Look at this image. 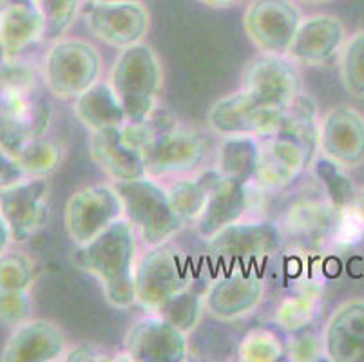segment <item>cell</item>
I'll return each mask as SVG.
<instances>
[{
	"instance_id": "cell-1",
	"label": "cell",
	"mask_w": 364,
	"mask_h": 362,
	"mask_svg": "<svg viewBox=\"0 0 364 362\" xmlns=\"http://www.w3.org/2000/svg\"><path fill=\"white\" fill-rule=\"evenodd\" d=\"M44 87L42 76L26 60L0 64V145L13 156L51 125L53 109Z\"/></svg>"
},
{
	"instance_id": "cell-2",
	"label": "cell",
	"mask_w": 364,
	"mask_h": 362,
	"mask_svg": "<svg viewBox=\"0 0 364 362\" xmlns=\"http://www.w3.org/2000/svg\"><path fill=\"white\" fill-rule=\"evenodd\" d=\"M73 261L100 283L111 307L127 310L136 304V230L122 218L102 234L80 245Z\"/></svg>"
},
{
	"instance_id": "cell-3",
	"label": "cell",
	"mask_w": 364,
	"mask_h": 362,
	"mask_svg": "<svg viewBox=\"0 0 364 362\" xmlns=\"http://www.w3.org/2000/svg\"><path fill=\"white\" fill-rule=\"evenodd\" d=\"M109 84L124 105L129 124H138L158 111L164 68L156 51L145 42L122 49L109 75Z\"/></svg>"
},
{
	"instance_id": "cell-4",
	"label": "cell",
	"mask_w": 364,
	"mask_h": 362,
	"mask_svg": "<svg viewBox=\"0 0 364 362\" xmlns=\"http://www.w3.org/2000/svg\"><path fill=\"white\" fill-rule=\"evenodd\" d=\"M114 187L124 201V218L147 247L167 243L185 225L172 208L167 188L151 176L118 181Z\"/></svg>"
},
{
	"instance_id": "cell-5",
	"label": "cell",
	"mask_w": 364,
	"mask_h": 362,
	"mask_svg": "<svg viewBox=\"0 0 364 362\" xmlns=\"http://www.w3.org/2000/svg\"><path fill=\"white\" fill-rule=\"evenodd\" d=\"M102 55L91 42L60 38L53 42L42 64V82L55 98L75 100L100 80Z\"/></svg>"
},
{
	"instance_id": "cell-6",
	"label": "cell",
	"mask_w": 364,
	"mask_h": 362,
	"mask_svg": "<svg viewBox=\"0 0 364 362\" xmlns=\"http://www.w3.org/2000/svg\"><path fill=\"white\" fill-rule=\"evenodd\" d=\"M193 287V274L185 255L171 241L149 247L136 265V303L156 314L168 299Z\"/></svg>"
},
{
	"instance_id": "cell-7",
	"label": "cell",
	"mask_w": 364,
	"mask_h": 362,
	"mask_svg": "<svg viewBox=\"0 0 364 362\" xmlns=\"http://www.w3.org/2000/svg\"><path fill=\"white\" fill-rule=\"evenodd\" d=\"M283 245V230L270 221H236L207 239L210 257L225 267H247L272 257Z\"/></svg>"
},
{
	"instance_id": "cell-8",
	"label": "cell",
	"mask_w": 364,
	"mask_h": 362,
	"mask_svg": "<svg viewBox=\"0 0 364 362\" xmlns=\"http://www.w3.org/2000/svg\"><path fill=\"white\" fill-rule=\"evenodd\" d=\"M124 218V201L114 185H89L73 192L65 203V230L76 247Z\"/></svg>"
},
{
	"instance_id": "cell-9",
	"label": "cell",
	"mask_w": 364,
	"mask_h": 362,
	"mask_svg": "<svg viewBox=\"0 0 364 362\" xmlns=\"http://www.w3.org/2000/svg\"><path fill=\"white\" fill-rule=\"evenodd\" d=\"M84 20L95 38L118 51L144 42L151 28V15L141 0L89 2Z\"/></svg>"
},
{
	"instance_id": "cell-10",
	"label": "cell",
	"mask_w": 364,
	"mask_h": 362,
	"mask_svg": "<svg viewBox=\"0 0 364 362\" xmlns=\"http://www.w3.org/2000/svg\"><path fill=\"white\" fill-rule=\"evenodd\" d=\"M141 154L151 178L181 176L193 172L203 161L207 142L200 132L171 124L149 139Z\"/></svg>"
},
{
	"instance_id": "cell-11",
	"label": "cell",
	"mask_w": 364,
	"mask_h": 362,
	"mask_svg": "<svg viewBox=\"0 0 364 362\" xmlns=\"http://www.w3.org/2000/svg\"><path fill=\"white\" fill-rule=\"evenodd\" d=\"M303 13L294 0H250L243 13V29L257 49L287 55Z\"/></svg>"
},
{
	"instance_id": "cell-12",
	"label": "cell",
	"mask_w": 364,
	"mask_h": 362,
	"mask_svg": "<svg viewBox=\"0 0 364 362\" xmlns=\"http://www.w3.org/2000/svg\"><path fill=\"white\" fill-rule=\"evenodd\" d=\"M49 194L48 179L31 176L0 188V211L11 228L15 243H26L48 225L51 214Z\"/></svg>"
},
{
	"instance_id": "cell-13",
	"label": "cell",
	"mask_w": 364,
	"mask_h": 362,
	"mask_svg": "<svg viewBox=\"0 0 364 362\" xmlns=\"http://www.w3.org/2000/svg\"><path fill=\"white\" fill-rule=\"evenodd\" d=\"M264 283L247 267L228 268L205 292V310L218 321L230 323L252 314L263 301Z\"/></svg>"
},
{
	"instance_id": "cell-14",
	"label": "cell",
	"mask_w": 364,
	"mask_h": 362,
	"mask_svg": "<svg viewBox=\"0 0 364 362\" xmlns=\"http://www.w3.org/2000/svg\"><path fill=\"white\" fill-rule=\"evenodd\" d=\"M321 154L346 171L364 165V115L348 104H339L321 118Z\"/></svg>"
},
{
	"instance_id": "cell-15",
	"label": "cell",
	"mask_w": 364,
	"mask_h": 362,
	"mask_svg": "<svg viewBox=\"0 0 364 362\" xmlns=\"http://www.w3.org/2000/svg\"><path fill=\"white\" fill-rule=\"evenodd\" d=\"M314 159L316 154L289 136L272 134L261 138L252 183L261 191L287 188L312 165Z\"/></svg>"
},
{
	"instance_id": "cell-16",
	"label": "cell",
	"mask_w": 364,
	"mask_h": 362,
	"mask_svg": "<svg viewBox=\"0 0 364 362\" xmlns=\"http://www.w3.org/2000/svg\"><path fill=\"white\" fill-rule=\"evenodd\" d=\"M125 353L131 361L181 362L188 353L187 334L158 314H151L127 330Z\"/></svg>"
},
{
	"instance_id": "cell-17",
	"label": "cell",
	"mask_w": 364,
	"mask_h": 362,
	"mask_svg": "<svg viewBox=\"0 0 364 362\" xmlns=\"http://www.w3.org/2000/svg\"><path fill=\"white\" fill-rule=\"evenodd\" d=\"M243 89L264 104L290 107L301 95V75L287 55L263 53L245 68Z\"/></svg>"
},
{
	"instance_id": "cell-18",
	"label": "cell",
	"mask_w": 364,
	"mask_h": 362,
	"mask_svg": "<svg viewBox=\"0 0 364 362\" xmlns=\"http://www.w3.org/2000/svg\"><path fill=\"white\" fill-rule=\"evenodd\" d=\"M344 24L333 15L303 16L287 56L296 65L321 68L336 58L346 42Z\"/></svg>"
},
{
	"instance_id": "cell-19",
	"label": "cell",
	"mask_w": 364,
	"mask_h": 362,
	"mask_svg": "<svg viewBox=\"0 0 364 362\" xmlns=\"http://www.w3.org/2000/svg\"><path fill=\"white\" fill-rule=\"evenodd\" d=\"M208 183L207 207L196 221V232L203 239H210L225 227L243 219L250 208L254 187V183H240L225 178L216 167L208 169Z\"/></svg>"
},
{
	"instance_id": "cell-20",
	"label": "cell",
	"mask_w": 364,
	"mask_h": 362,
	"mask_svg": "<svg viewBox=\"0 0 364 362\" xmlns=\"http://www.w3.org/2000/svg\"><path fill=\"white\" fill-rule=\"evenodd\" d=\"M68 350V339L56 324L42 319H28L13 328L2 348L4 362H51L60 361Z\"/></svg>"
},
{
	"instance_id": "cell-21",
	"label": "cell",
	"mask_w": 364,
	"mask_h": 362,
	"mask_svg": "<svg viewBox=\"0 0 364 362\" xmlns=\"http://www.w3.org/2000/svg\"><path fill=\"white\" fill-rule=\"evenodd\" d=\"M89 156L114 183L147 176L144 154L125 139L122 127L91 132Z\"/></svg>"
},
{
	"instance_id": "cell-22",
	"label": "cell",
	"mask_w": 364,
	"mask_h": 362,
	"mask_svg": "<svg viewBox=\"0 0 364 362\" xmlns=\"http://www.w3.org/2000/svg\"><path fill=\"white\" fill-rule=\"evenodd\" d=\"M324 355L333 362H364V301L341 304L323 334Z\"/></svg>"
},
{
	"instance_id": "cell-23",
	"label": "cell",
	"mask_w": 364,
	"mask_h": 362,
	"mask_svg": "<svg viewBox=\"0 0 364 362\" xmlns=\"http://www.w3.org/2000/svg\"><path fill=\"white\" fill-rule=\"evenodd\" d=\"M41 40H44V18L33 0L0 6V49L6 60L21 58Z\"/></svg>"
},
{
	"instance_id": "cell-24",
	"label": "cell",
	"mask_w": 364,
	"mask_h": 362,
	"mask_svg": "<svg viewBox=\"0 0 364 362\" xmlns=\"http://www.w3.org/2000/svg\"><path fill=\"white\" fill-rule=\"evenodd\" d=\"M339 208L326 199H301L284 214V228L290 235L312 243H330Z\"/></svg>"
},
{
	"instance_id": "cell-25",
	"label": "cell",
	"mask_w": 364,
	"mask_h": 362,
	"mask_svg": "<svg viewBox=\"0 0 364 362\" xmlns=\"http://www.w3.org/2000/svg\"><path fill=\"white\" fill-rule=\"evenodd\" d=\"M75 116L89 131H102L109 127H122L127 124L124 105L109 82L91 85L78 98H75Z\"/></svg>"
},
{
	"instance_id": "cell-26",
	"label": "cell",
	"mask_w": 364,
	"mask_h": 362,
	"mask_svg": "<svg viewBox=\"0 0 364 362\" xmlns=\"http://www.w3.org/2000/svg\"><path fill=\"white\" fill-rule=\"evenodd\" d=\"M261 138L252 134L223 136L218 151V172L225 178L252 183L259 159Z\"/></svg>"
},
{
	"instance_id": "cell-27",
	"label": "cell",
	"mask_w": 364,
	"mask_h": 362,
	"mask_svg": "<svg viewBox=\"0 0 364 362\" xmlns=\"http://www.w3.org/2000/svg\"><path fill=\"white\" fill-rule=\"evenodd\" d=\"M319 129L321 115L316 100L301 92L290 104V107L287 109V115H284L283 124H281L277 134L296 139V142H299L301 145L309 149L312 154L317 156V152H319Z\"/></svg>"
},
{
	"instance_id": "cell-28",
	"label": "cell",
	"mask_w": 364,
	"mask_h": 362,
	"mask_svg": "<svg viewBox=\"0 0 364 362\" xmlns=\"http://www.w3.org/2000/svg\"><path fill=\"white\" fill-rule=\"evenodd\" d=\"M252 96L245 89L225 96L210 107L207 124L210 131L223 136L250 134V115H252Z\"/></svg>"
},
{
	"instance_id": "cell-29",
	"label": "cell",
	"mask_w": 364,
	"mask_h": 362,
	"mask_svg": "<svg viewBox=\"0 0 364 362\" xmlns=\"http://www.w3.org/2000/svg\"><path fill=\"white\" fill-rule=\"evenodd\" d=\"M168 199L178 214V218L183 223H196L207 207L208 192H210V183H208V171L201 174L193 176V178H181L167 188Z\"/></svg>"
},
{
	"instance_id": "cell-30",
	"label": "cell",
	"mask_w": 364,
	"mask_h": 362,
	"mask_svg": "<svg viewBox=\"0 0 364 362\" xmlns=\"http://www.w3.org/2000/svg\"><path fill=\"white\" fill-rule=\"evenodd\" d=\"M310 167H312L314 176L323 188L324 199L330 201L333 207L344 208L355 201L357 188L353 187L352 179L346 174V169H343L323 154L316 156Z\"/></svg>"
},
{
	"instance_id": "cell-31",
	"label": "cell",
	"mask_w": 364,
	"mask_h": 362,
	"mask_svg": "<svg viewBox=\"0 0 364 362\" xmlns=\"http://www.w3.org/2000/svg\"><path fill=\"white\" fill-rule=\"evenodd\" d=\"M341 84L357 100H364V29L346 38L339 53Z\"/></svg>"
},
{
	"instance_id": "cell-32",
	"label": "cell",
	"mask_w": 364,
	"mask_h": 362,
	"mask_svg": "<svg viewBox=\"0 0 364 362\" xmlns=\"http://www.w3.org/2000/svg\"><path fill=\"white\" fill-rule=\"evenodd\" d=\"M319 308V294L314 288L289 295L277 304L274 312V323L287 331H297L309 326Z\"/></svg>"
},
{
	"instance_id": "cell-33",
	"label": "cell",
	"mask_w": 364,
	"mask_h": 362,
	"mask_svg": "<svg viewBox=\"0 0 364 362\" xmlns=\"http://www.w3.org/2000/svg\"><path fill=\"white\" fill-rule=\"evenodd\" d=\"M16 161L26 176L31 178H48L62 164V149L48 138H36L28 142L15 154Z\"/></svg>"
},
{
	"instance_id": "cell-34",
	"label": "cell",
	"mask_w": 364,
	"mask_h": 362,
	"mask_svg": "<svg viewBox=\"0 0 364 362\" xmlns=\"http://www.w3.org/2000/svg\"><path fill=\"white\" fill-rule=\"evenodd\" d=\"M203 312L205 297L193 287H188L168 299L156 314L180 330H183L185 334H188V331L196 330V326H200Z\"/></svg>"
},
{
	"instance_id": "cell-35",
	"label": "cell",
	"mask_w": 364,
	"mask_h": 362,
	"mask_svg": "<svg viewBox=\"0 0 364 362\" xmlns=\"http://www.w3.org/2000/svg\"><path fill=\"white\" fill-rule=\"evenodd\" d=\"M44 18V40L64 38L82 9V0H33Z\"/></svg>"
},
{
	"instance_id": "cell-36",
	"label": "cell",
	"mask_w": 364,
	"mask_h": 362,
	"mask_svg": "<svg viewBox=\"0 0 364 362\" xmlns=\"http://www.w3.org/2000/svg\"><path fill=\"white\" fill-rule=\"evenodd\" d=\"M284 355V344L277 334L267 328L250 330L237 348V358L243 362H276Z\"/></svg>"
},
{
	"instance_id": "cell-37",
	"label": "cell",
	"mask_w": 364,
	"mask_h": 362,
	"mask_svg": "<svg viewBox=\"0 0 364 362\" xmlns=\"http://www.w3.org/2000/svg\"><path fill=\"white\" fill-rule=\"evenodd\" d=\"M35 283V263L22 252L9 248L0 254V290H31Z\"/></svg>"
},
{
	"instance_id": "cell-38",
	"label": "cell",
	"mask_w": 364,
	"mask_h": 362,
	"mask_svg": "<svg viewBox=\"0 0 364 362\" xmlns=\"http://www.w3.org/2000/svg\"><path fill=\"white\" fill-rule=\"evenodd\" d=\"M364 239V215L353 201L348 207L339 208L336 227L330 243L337 248H350Z\"/></svg>"
},
{
	"instance_id": "cell-39",
	"label": "cell",
	"mask_w": 364,
	"mask_h": 362,
	"mask_svg": "<svg viewBox=\"0 0 364 362\" xmlns=\"http://www.w3.org/2000/svg\"><path fill=\"white\" fill-rule=\"evenodd\" d=\"M284 355L289 361L294 362H314L326 358L323 335L309 331L306 328L292 331L289 343L284 346Z\"/></svg>"
},
{
	"instance_id": "cell-40",
	"label": "cell",
	"mask_w": 364,
	"mask_h": 362,
	"mask_svg": "<svg viewBox=\"0 0 364 362\" xmlns=\"http://www.w3.org/2000/svg\"><path fill=\"white\" fill-rule=\"evenodd\" d=\"M33 301L29 292L0 290V323L6 326H18L31 319Z\"/></svg>"
},
{
	"instance_id": "cell-41",
	"label": "cell",
	"mask_w": 364,
	"mask_h": 362,
	"mask_svg": "<svg viewBox=\"0 0 364 362\" xmlns=\"http://www.w3.org/2000/svg\"><path fill=\"white\" fill-rule=\"evenodd\" d=\"M22 178H26V174L15 156L0 145V188L8 187Z\"/></svg>"
},
{
	"instance_id": "cell-42",
	"label": "cell",
	"mask_w": 364,
	"mask_h": 362,
	"mask_svg": "<svg viewBox=\"0 0 364 362\" xmlns=\"http://www.w3.org/2000/svg\"><path fill=\"white\" fill-rule=\"evenodd\" d=\"M60 361L89 362V361H107V357H104L97 348L89 346V344H78V346L71 348V350H65Z\"/></svg>"
},
{
	"instance_id": "cell-43",
	"label": "cell",
	"mask_w": 364,
	"mask_h": 362,
	"mask_svg": "<svg viewBox=\"0 0 364 362\" xmlns=\"http://www.w3.org/2000/svg\"><path fill=\"white\" fill-rule=\"evenodd\" d=\"M13 243H15V241H13L11 228H9L4 214H2V211H0V254L8 252L9 248H11Z\"/></svg>"
},
{
	"instance_id": "cell-44",
	"label": "cell",
	"mask_w": 364,
	"mask_h": 362,
	"mask_svg": "<svg viewBox=\"0 0 364 362\" xmlns=\"http://www.w3.org/2000/svg\"><path fill=\"white\" fill-rule=\"evenodd\" d=\"M201 4L208 6V8H214V9H228V8H234V6L241 4L243 0H198Z\"/></svg>"
},
{
	"instance_id": "cell-45",
	"label": "cell",
	"mask_w": 364,
	"mask_h": 362,
	"mask_svg": "<svg viewBox=\"0 0 364 362\" xmlns=\"http://www.w3.org/2000/svg\"><path fill=\"white\" fill-rule=\"evenodd\" d=\"M355 205H357V207H359V211L363 212V215H364V185H363V187L357 188Z\"/></svg>"
},
{
	"instance_id": "cell-46",
	"label": "cell",
	"mask_w": 364,
	"mask_h": 362,
	"mask_svg": "<svg viewBox=\"0 0 364 362\" xmlns=\"http://www.w3.org/2000/svg\"><path fill=\"white\" fill-rule=\"evenodd\" d=\"M301 2H306V4H328L332 0H301Z\"/></svg>"
},
{
	"instance_id": "cell-47",
	"label": "cell",
	"mask_w": 364,
	"mask_h": 362,
	"mask_svg": "<svg viewBox=\"0 0 364 362\" xmlns=\"http://www.w3.org/2000/svg\"><path fill=\"white\" fill-rule=\"evenodd\" d=\"M4 60H6V56H4V53H2V49H0V64H2Z\"/></svg>"
},
{
	"instance_id": "cell-48",
	"label": "cell",
	"mask_w": 364,
	"mask_h": 362,
	"mask_svg": "<svg viewBox=\"0 0 364 362\" xmlns=\"http://www.w3.org/2000/svg\"><path fill=\"white\" fill-rule=\"evenodd\" d=\"M87 2H112V0H87Z\"/></svg>"
},
{
	"instance_id": "cell-49",
	"label": "cell",
	"mask_w": 364,
	"mask_h": 362,
	"mask_svg": "<svg viewBox=\"0 0 364 362\" xmlns=\"http://www.w3.org/2000/svg\"><path fill=\"white\" fill-rule=\"evenodd\" d=\"M0 2H2V4H6V2H13V0H0Z\"/></svg>"
}]
</instances>
